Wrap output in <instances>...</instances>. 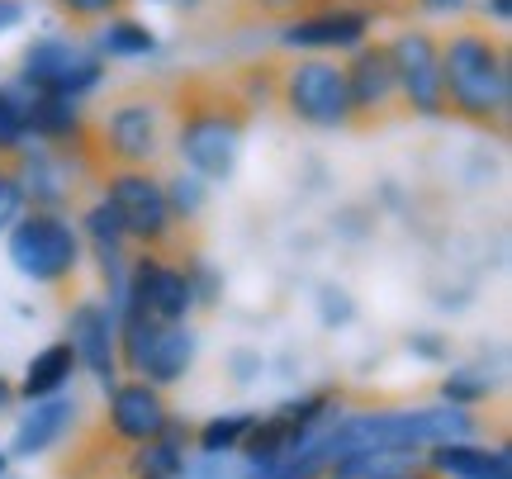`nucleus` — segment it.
<instances>
[{
	"label": "nucleus",
	"instance_id": "nucleus-1",
	"mask_svg": "<svg viewBox=\"0 0 512 479\" xmlns=\"http://www.w3.org/2000/svg\"><path fill=\"white\" fill-rule=\"evenodd\" d=\"M441 53V95L446 119H460L479 133L508 138L512 119V53L503 29L489 19H460L437 34Z\"/></svg>",
	"mask_w": 512,
	"mask_h": 479
},
{
	"label": "nucleus",
	"instance_id": "nucleus-2",
	"mask_svg": "<svg viewBox=\"0 0 512 479\" xmlns=\"http://www.w3.org/2000/svg\"><path fill=\"white\" fill-rule=\"evenodd\" d=\"M252 105L228 76L195 72L171 81V152L200 181H228L242 138L252 129Z\"/></svg>",
	"mask_w": 512,
	"mask_h": 479
},
{
	"label": "nucleus",
	"instance_id": "nucleus-3",
	"mask_svg": "<svg viewBox=\"0 0 512 479\" xmlns=\"http://www.w3.org/2000/svg\"><path fill=\"white\" fill-rule=\"evenodd\" d=\"M171 152V86H128L86 114V162L110 166H157Z\"/></svg>",
	"mask_w": 512,
	"mask_h": 479
},
{
	"label": "nucleus",
	"instance_id": "nucleus-4",
	"mask_svg": "<svg viewBox=\"0 0 512 479\" xmlns=\"http://www.w3.org/2000/svg\"><path fill=\"white\" fill-rule=\"evenodd\" d=\"M100 200L114 209V219L124 223L128 242L138 252L185 257L190 228L176 219L157 166H110V171H100Z\"/></svg>",
	"mask_w": 512,
	"mask_h": 479
},
{
	"label": "nucleus",
	"instance_id": "nucleus-5",
	"mask_svg": "<svg viewBox=\"0 0 512 479\" xmlns=\"http://www.w3.org/2000/svg\"><path fill=\"white\" fill-rule=\"evenodd\" d=\"M271 105L299 129H347V76L328 53H299L275 62Z\"/></svg>",
	"mask_w": 512,
	"mask_h": 479
},
{
	"label": "nucleus",
	"instance_id": "nucleus-6",
	"mask_svg": "<svg viewBox=\"0 0 512 479\" xmlns=\"http://www.w3.org/2000/svg\"><path fill=\"white\" fill-rule=\"evenodd\" d=\"M5 233H10V261L24 280L48 285V290L76 285L86 247H81V233L67 219V209H34L29 204Z\"/></svg>",
	"mask_w": 512,
	"mask_h": 479
},
{
	"label": "nucleus",
	"instance_id": "nucleus-7",
	"mask_svg": "<svg viewBox=\"0 0 512 479\" xmlns=\"http://www.w3.org/2000/svg\"><path fill=\"white\" fill-rule=\"evenodd\" d=\"M195 366V332L147 314H119V370L147 385H176Z\"/></svg>",
	"mask_w": 512,
	"mask_h": 479
},
{
	"label": "nucleus",
	"instance_id": "nucleus-8",
	"mask_svg": "<svg viewBox=\"0 0 512 479\" xmlns=\"http://www.w3.org/2000/svg\"><path fill=\"white\" fill-rule=\"evenodd\" d=\"M342 76H347V129L375 133L389 129L394 119H408L399 76H394V57H389L384 38H361L342 57Z\"/></svg>",
	"mask_w": 512,
	"mask_h": 479
},
{
	"label": "nucleus",
	"instance_id": "nucleus-9",
	"mask_svg": "<svg viewBox=\"0 0 512 479\" xmlns=\"http://www.w3.org/2000/svg\"><path fill=\"white\" fill-rule=\"evenodd\" d=\"M105 81V53L86 48L76 34H43L19 57V86L34 95L86 100Z\"/></svg>",
	"mask_w": 512,
	"mask_h": 479
},
{
	"label": "nucleus",
	"instance_id": "nucleus-10",
	"mask_svg": "<svg viewBox=\"0 0 512 479\" xmlns=\"http://www.w3.org/2000/svg\"><path fill=\"white\" fill-rule=\"evenodd\" d=\"M200 304L195 276L185 257H162V252H138L119 290V314H147L162 323H185L190 309Z\"/></svg>",
	"mask_w": 512,
	"mask_h": 479
},
{
	"label": "nucleus",
	"instance_id": "nucleus-11",
	"mask_svg": "<svg viewBox=\"0 0 512 479\" xmlns=\"http://www.w3.org/2000/svg\"><path fill=\"white\" fill-rule=\"evenodd\" d=\"M389 43L394 57V76H399V95L408 119H446V95H441V53H437V34L422 29V24H403Z\"/></svg>",
	"mask_w": 512,
	"mask_h": 479
},
{
	"label": "nucleus",
	"instance_id": "nucleus-12",
	"mask_svg": "<svg viewBox=\"0 0 512 479\" xmlns=\"http://www.w3.org/2000/svg\"><path fill=\"white\" fill-rule=\"evenodd\" d=\"M370 24L375 19L356 5H342V0H323L304 15H294L280 24V38L285 48H299V53H351L361 38H370Z\"/></svg>",
	"mask_w": 512,
	"mask_h": 479
},
{
	"label": "nucleus",
	"instance_id": "nucleus-13",
	"mask_svg": "<svg viewBox=\"0 0 512 479\" xmlns=\"http://www.w3.org/2000/svg\"><path fill=\"white\" fill-rule=\"evenodd\" d=\"M166 423H171L166 389L147 385V380H138V375H128V380H114L110 385V404H105L100 427H105V437H114L124 451L128 446H138V442H147V437H157Z\"/></svg>",
	"mask_w": 512,
	"mask_h": 479
},
{
	"label": "nucleus",
	"instance_id": "nucleus-14",
	"mask_svg": "<svg viewBox=\"0 0 512 479\" xmlns=\"http://www.w3.org/2000/svg\"><path fill=\"white\" fill-rule=\"evenodd\" d=\"M67 342L76 351V366L91 370L105 389L124 375L119 370V309L114 304L81 299L72 314H67Z\"/></svg>",
	"mask_w": 512,
	"mask_h": 479
},
{
	"label": "nucleus",
	"instance_id": "nucleus-15",
	"mask_svg": "<svg viewBox=\"0 0 512 479\" xmlns=\"http://www.w3.org/2000/svg\"><path fill=\"white\" fill-rule=\"evenodd\" d=\"M81 247L95 257V266H100V280L110 285V295L119 299V290H124V276H128V266H133V242H128L124 233V223L114 219V209L105 200H95L81 209Z\"/></svg>",
	"mask_w": 512,
	"mask_h": 479
},
{
	"label": "nucleus",
	"instance_id": "nucleus-16",
	"mask_svg": "<svg viewBox=\"0 0 512 479\" xmlns=\"http://www.w3.org/2000/svg\"><path fill=\"white\" fill-rule=\"evenodd\" d=\"M427 470L437 479H512L508 446H479L470 437L427 446Z\"/></svg>",
	"mask_w": 512,
	"mask_h": 479
},
{
	"label": "nucleus",
	"instance_id": "nucleus-17",
	"mask_svg": "<svg viewBox=\"0 0 512 479\" xmlns=\"http://www.w3.org/2000/svg\"><path fill=\"white\" fill-rule=\"evenodd\" d=\"M185 451H190V427L171 418L157 437L128 446L119 475L124 479H185V470H190V465H185Z\"/></svg>",
	"mask_w": 512,
	"mask_h": 479
},
{
	"label": "nucleus",
	"instance_id": "nucleus-18",
	"mask_svg": "<svg viewBox=\"0 0 512 479\" xmlns=\"http://www.w3.org/2000/svg\"><path fill=\"white\" fill-rule=\"evenodd\" d=\"M86 105L62 100V95H34L29 91V138L43 148H76L86 152Z\"/></svg>",
	"mask_w": 512,
	"mask_h": 479
},
{
	"label": "nucleus",
	"instance_id": "nucleus-19",
	"mask_svg": "<svg viewBox=\"0 0 512 479\" xmlns=\"http://www.w3.org/2000/svg\"><path fill=\"white\" fill-rule=\"evenodd\" d=\"M313 432H304V427L294 423V418H285L280 408H275L271 418H252V427H247V437H242V456L252 465H261V470H271V465L290 461L299 446L309 442Z\"/></svg>",
	"mask_w": 512,
	"mask_h": 479
},
{
	"label": "nucleus",
	"instance_id": "nucleus-20",
	"mask_svg": "<svg viewBox=\"0 0 512 479\" xmlns=\"http://www.w3.org/2000/svg\"><path fill=\"white\" fill-rule=\"evenodd\" d=\"M76 418V404L72 399H62V394H53V399H34V408L19 418L15 427V456H43L48 446H57L62 437H67V427H72Z\"/></svg>",
	"mask_w": 512,
	"mask_h": 479
},
{
	"label": "nucleus",
	"instance_id": "nucleus-21",
	"mask_svg": "<svg viewBox=\"0 0 512 479\" xmlns=\"http://www.w3.org/2000/svg\"><path fill=\"white\" fill-rule=\"evenodd\" d=\"M76 351H72V342L62 337V342H53V347H43L29 361V370H24V380L15 385V394L19 399H53V394H62V389L72 385V375H76Z\"/></svg>",
	"mask_w": 512,
	"mask_h": 479
},
{
	"label": "nucleus",
	"instance_id": "nucleus-22",
	"mask_svg": "<svg viewBox=\"0 0 512 479\" xmlns=\"http://www.w3.org/2000/svg\"><path fill=\"white\" fill-rule=\"evenodd\" d=\"M29 148V91L0 86V157H19Z\"/></svg>",
	"mask_w": 512,
	"mask_h": 479
},
{
	"label": "nucleus",
	"instance_id": "nucleus-23",
	"mask_svg": "<svg viewBox=\"0 0 512 479\" xmlns=\"http://www.w3.org/2000/svg\"><path fill=\"white\" fill-rule=\"evenodd\" d=\"M100 53L110 57H152L157 53V34L128 15H114L100 24Z\"/></svg>",
	"mask_w": 512,
	"mask_h": 479
},
{
	"label": "nucleus",
	"instance_id": "nucleus-24",
	"mask_svg": "<svg viewBox=\"0 0 512 479\" xmlns=\"http://www.w3.org/2000/svg\"><path fill=\"white\" fill-rule=\"evenodd\" d=\"M247 427H252L247 413H233V418H209V423H200L195 432H190V442L200 446L204 456H228V451H238L242 446Z\"/></svg>",
	"mask_w": 512,
	"mask_h": 479
},
{
	"label": "nucleus",
	"instance_id": "nucleus-25",
	"mask_svg": "<svg viewBox=\"0 0 512 479\" xmlns=\"http://www.w3.org/2000/svg\"><path fill=\"white\" fill-rule=\"evenodd\" d=\"M166 181V200H171V209H176V219L185 223V228H195L204 214V181L195 176V171H181V176H162Z\"/></svg>",
	"mask_w": 512,
	"mask_h": 479
},
{
	"label": "nucleus",
	"instance_id": "nucleus-26",
	"mask_svg": "<svg viewBox=\"0 0 512 479\" xmlns=\"http://www.w3.org/2000/svg\"><path fill=\"white\" fill-rule=\"evenodd\" d=\"M48 5H53L72 29H100L105 19H114V15H124L128 10V0H48Z\"/></svg>",
	"mask_w": 512,
	"mask_h": 479
},
{
	"label": "nucleus",
	"instance_id": "nucleus-27",
	"mask_svg": "<svg viewBox=\"0 0 512 479\" xmlns=\"http://www.w3.org/2000/svg\"><path fill=\"white\" fill-rule=\"evenodd\" d=\"M494 394V380L489 375H470V370H451L446 385H441V399L451 408H479Z\"/></svg>",
	"mask_w": 512,
	"mask_h": 479
},
{
	"label": "nucleus",
	"instance_id": "nucleus-28",
	"mask_svg": "<svg viewBox=\"0 0 512 479\" xmlns=\"http://www.w3.org/2000/svg\"><path fill=\"white\" fill-rule=\"evenodd\" d=\"M24 209H29V195H24V181H19L15 157H0V233H5Z\"/></svg>",
	"mask_w": 512,
	"mask_h": 479
},
{
	"label": "nucleus",
	"instance_id": "nucleus-29",
	"mask_svg": "<svg viewBox=\"0 0 512 479\" xmlns=\"http://www.w3.org/2000/svg\"><path fill=\"white\" fill-rule=\"evenodd\" d=\"M313 5H323V0H238L242 19H275V24L304 15V10H313Z\"/></svg>",
	"mask_w": 512,
	"mask_h": 479
},
{
	"label": "nucleus",
	"instance_id": "nucleus-30",
	"mask_svg": "<svg viewBox=\"0 0 512 479\" xmlns=\"http://www.w3.org/2000/svg\"><path fill=\"white\" fill-rule=\"evenodd\" d=\"M342 5H356L370 19H413V0H342Z\"/></svg>",
	"mask_w": 512,
	"mask_h": 479
},
{
	"label": "nucleus",
	"instance_id": "nucleus-31",
	"mask_svg": "<svg viewBox=\"0 0 512 479\" xmlns=\"http://www.w3.org/2000/svg\"><path fill=\"white\" fill-rule=\"evenodd\" d=\"M370 479H437L427 465H413V461H403V465H389V470H380V475H370Z\"/></svg>",
	"mask_w": 512,
	"mask_h": 479
},
{
	"label": "nucleus",
	"instance_id": "nucleus-32",
	"mask_svg": "<svg viewBox=\"0 0 512 479\" xmlns=\"http://www.w3.org/2000/svg\"><path fill=\"white\" fill-rule=\"evenodd\" d=\"M24 15H29V5H24V0H0V34H5V29H15V24H24Z\"/></svg>",
	"mask_w": 512,
	"mask_h": 479
},
{
	"label": "nucleus",
	"instance_id": "nucleus-33",
	"mask_svg": "<svg viewBox=\"0 0 512 479\" xmlns=\"http://www.w3.org/2000/svg\"><path fill=\"white\" fill-rule=\"evenodd\" d=\"M484 10L494 15V24H508V19H512V0H484Z\"/></svg>",
	"mask_w": 512,
	"mask_h": 479
},
{
	"label": "nucleus",
	"instance_id": "nucleus-34",
	"mask_svg": "<svg viewBox=\"0 0 512 479\" xmlns=\"http://www.w3.org/2000/svg\"><path fill=\"white\" fill-rule=\"evenodd\" d=\"M19 394H15V385H10V380H5V375H0V413H5V408L15 404Z\"/></svg>",
	"mask_w": 512,
	"mask_h": 479
},
{
	"label": "nucleus",
	"instance_id": "nucleus-35",
	"mask_svg": "<svg viewBox=\"0 0 512 479\" xmlns=\"http://www.w3.org/2000/svg\"><path fill=\"white\" fill-rule=\"evenodd\" d=\"M171 5H181V10H195V5H204V0H171Z\"/></svg>",
	"mask_w": 512,
	"mask_h": 479
},
{
	"label": "nucleus",
	"instance_id": "nucleus-36",
	"mask_svg": "<svg viewBox=\"0 0 512 479\" xmlns=\"http://www.w3.org/2000/svg\"><path fill=\"white\" fill-rule=\"evenodd\" d=\"M0 470H5V456H0Z\"/></svg>",
	"mask_w": 512,
	"mask_h": 479
}]
</instances>
